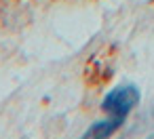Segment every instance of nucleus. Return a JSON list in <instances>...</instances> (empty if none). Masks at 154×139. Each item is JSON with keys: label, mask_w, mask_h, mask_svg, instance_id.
<instances>
[{"label": "nucleus", "mask_w": 154, "mask_h": 139, "mask_svg": "<svg viewBox=\"0 0 154 139\" xmlns=\"http://www.w3.org/2000/svg\"><path fill=\"white\" fill-rule=\"evenodd\" d=\"M137 103H139V91L135 86H118V89H114L112 93L106 95L101 105L110 116H116V118L125 120V116Z\"/></svg>", "instance_id": "f257e3e1"}, {"label": "nucleus", "mask_w": 154, "mask_h": 139, "mask_svg": "<svg viewBox=\"0 0 154 139\" xmlns=\"http://www.w3.org/2000/svg\"><path fill=\"white\" fill-rule=\"evenodd\" d=\"M120 118H116V116H110V120H103V122H97V124H93L87 133H85V137H99V139H103V137H108V135H112L118 126H120Z\"/></svg>", "instance_id": "f03ea898"}]
</instances>
